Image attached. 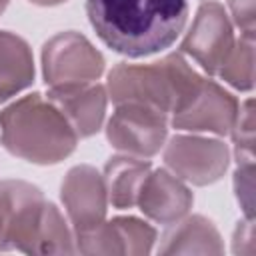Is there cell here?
I'll return each instance as SVG.
<instances>
[{"label": "cell", "mask_w": 256, "mask_h": 256, "mask_svg": "<svg viewBox=\"0 0 256 256\" xmlns=\"http://www.w3.org/2000/svg\"><path fill=\"white\" fill-rule=\"evenodd\" d=\"M234 154L238 162H254V102L248 98L238 106L236 120L230 128Z\"/></svg>", "instance_id": "obj_19"}, {"label": "cell", "mask_w": 256, "mask_h": 256, "mask_svg": "<svg viewBox=\"0 0 256 256\" xmlns=\"http://www.w3.org/2000/svg\"><path fill=\"white\" fill-rule=\"evenodd\" d=\"M76 252L74 248V234L60 214V210L48 202L44 210V218L38 230L34 254H70Z\"/></svg>", "instance_id": "obj_18"}, {"label": "cell", "mask_w": 256, "mask_h": 256, "mask_svg": "<svg viewBox=\"0 0 256 256\" xmlns=\"http://www.w3.org/2000/svg\"><path fill=\"white\" fill-rule=\"evenodd\" d=\"M238 114V100L212 80H204L194 100L170 116V124L184 132H210L224 136L230 132Z\"/></svg>", "instance_id": "obj_11"}, {"label": "cell", "mask_w": 256, "mask_h": 256, "mask_svg": "<svg viewBox=\"0 0 256 256\" xmlns=\"http://www.w3.org/2000/svg\"><path fill=\"white\" fill-rule=\"evenodd\" d=\"M168 116L142 104H116L106 124V138L112 148L136 158H152L166 144Z\"/></svg>", "instance_id": "obj_6"}, {"label": "cell", "mask_w": 256, "mask_h": 256, "mask_svg": "<svg viewBox=\"0 0 256 256\" xmlns=\"http://www.w3.org/2000/svg\"><path fill=\"white\" fill-rule=\"evenodd\" d=\"M86 14L108 48L140 58L168 48L180 36L188 0H86Z\"/></svg>", "instance_id": "obj_1"}, {"label": "cell", "mask_w": 256, "mask_h": 256, "mask_svg": "<svg viewBox=\"0 0 256 256\" xmlns=\"http://www.w3.org/2000/svg\"><path fill=\"white\" fill-rule=\"evenodd\" d=\"M0 140L10 154L46 166L68 158L78 134L50 98L28 94L0 112Z\"/></svg>", "instance_id": "obj_2"}, {"label": "cell", "mask_w": 256, "mask_h": 256, "mask_svg": "<svg viewBox=\"0 0 256 256\" xmlns=\"http://www.w3.org/2000/svg\"><path fill=\"white\" fill-rule=\"evenodd\" d=\"M202 82L180 54H170L154 64L120 62L108 74L106 92L114 104H142L170 118L194 100Z\"/></svg>", "instance_id": "obj_3"}, {"label": "cell", "mask_w": 256, "mask_h": 256, "mask_svg": "<svg viewBox=\"0 0 256 256\" xmlns=\"http://www.w3.org/2000/svg\"><path fill=\"white\" fill-rule=\"evenodd\" d=\"M164 162L180 180L206 186L224 176L230 162V150L224 142L214 138L176 134L164 148Z\"/></svg>", "instance_id": "obj_7"}, {"label": "cell", "mask_w": 256, "mask_h": 256, "mask_svg": "<svg viewBox=\"0 0 256 256\" xmlns=\"http://www.w3.org/2000/svg\"><path fill=\"white\" fill-rule=\"evenodd\" d=\"M150 170L152 168L144 158H136L130 154L112 156L106 162L104 174H102L108 202L120 210L136 206L142 182Z\"/></svg>", "instance_id": "obj_16"}, {"label": "cell", "mask_w": 256, "mask_h": 256, "mask_svg": "<svg viewBox=\"0 0 256 256\" xmlns=\"http://www.w3.org/2000/svg\"><path fill=\"white\" fill-rule=\"evenodd\" d=\"M252 176L254 162H238V168L234 172V192L246 218H252Z\"/></svg>", "instance_id": "obj_20"}, {"label": "cell", "mask_w": 256, "mask_h": 256, "mask_svg": "<svg viewBox=\"0 0 256 256\" xmlns=\"http://www.w3.org/2000/svg\"><path fill=\"white\" fill-rule=\"evenodd\" d=\"M254 220L246 218L238 222L232 238V250L236 254H254Z\"/></svg>", "instance_id": "obj_22"}, {"label": "cell", "mask_w": 256, "mask_h": 256, "mask_svg": "<svg viewBox=\"0 0 256 256\" xmlns=\"http://www.w3.org/2000/svg\"><path fill=\"white\" fill-rule=\"evenodd\" d=\"M162 236L158 252L162 254H222L224 244L216 226L200 216H184L178 222L170 224Z\"/></svg>", "instance_id": "obj_14"}, {"label": "cell", "mask_w": 256, "mask_h": 256, "mask_svg": "<svg viewBox=\"0 0 256 256\" xmlns=\"http://www.w3.org/2000/svg\"><path fill=\"white\" fill-rule=\"evenodd\" d=\"M226 84L236 90L248 92L254 86V36L240 34L232 50L216 72Z\"/></svg>", "instance_id": "obj_17"}, {"label": "cell", "mask_w": 256, "mask_h": 256, "mask_svg": "<svg viewBox=\"0 0 256 256\" xmlns=\"http://www.w3.org/2000/svg\"><path fill=\"white\" fill-rule=\"evenodd\" d=\"M0 238H2V216H0Z\"/></svg>", "instance_id": "obj_25"}, {"label": "cell", "mask_w": 256, "mask_h": 256, "mask_svg": "<svg viewBox=\"0 0 256 256\" xmlns=\"http://www.w3.org/2000/svg\"><path fill=\"white\" fill-rule=\"evenodd\" d=\"M234 46L230 16L218 2H204L182 40V52L200 64L208 74H216Z\"/></svg>", "instance_id": "obj_8"}, {"label": "cell", "mask_w": 256, "mask_h": 256, "mask_svg": "<svg viewBox=\"0 0 256 256\" xmlns=\"http://www.w3.org/2000/svg\"><path fill=\"white\" fill-rule=\"evenodd\" d=\"M8 2H10V0H0V14H2L4 10H6V6H8Z\"/></svg>", "instance_id": "obj_24"}, {"label": "cell", "mask_w": 256, "mask_h": 256, "mask_svg": "<svg viewBox=\"0 0 256 256\" xmlns=\"http://www.w3.org/2000/svg\"><path fill=\"white\" fill-rule=\"evenodd\" d=\"M102 72V54L78 32H60L42 48V74L50 88L96 82Z\"/></svg>", "instance_id": "obj_5"}, {"label": "cell", "mask_w": 256, "mask_h": 256, "mask_svg": "<svg viewBox=\"0 0 256 256\" xmlns=\"http://www.w3.org/2000/svg\"><path fill=\"white\" fill-rule=\"evenodd\" d=\"M154 242L156 230L132 216L104 220L92 232L74 236L76 252L82 254H150Z\"/></svg>", "instance_id": "obj_10"}, {"label": "cell", "mask_w": 256, "mask_h": 256, "mask_svg": "<svg viewBox=\"0 0 256 256\" xmlns=\"http://www.w3.org/2000/svg\"><path fill=\"white\" fill-rule=\"evenodd\" d=\"M230 22H234L244 36H254L256 16H254V0H228Z\"/></svg>", "instance_id": "obj_21"}, {"label": "cell", "mask_w": 256, "mask_h": 256, "mask_svg": "<svg viewBox=\"0 0 256 256\" xmlns=\"http://www.w3.org/2000/svg\"><path fill=\"white\" fill-rule=\"evenodd\" d=\"M34 80L32 50L20 36L0 30V104L28 88Z\"/></svg>", "instance_id": "obj_15"}, {"label": "cell", "mask_w": 256, "mask_h": 256, "mask_svg": "<svg viewBox=\"0 0 256 256\" xmlns=\"http://www.w3.org/2000/svg\"><path fill=\"white\" fill-rule=\"evenodd\" d=\"M60 198L74 236L92 232L106 218L108 194L102 174L86 164L74 166L62 180Z\"/></svg>", "instance_id": "obj_9"}, {"label": "cell", "mask_w": 256, "mask_h": 256, "mask_svg": "<svg viewBox=\"0 0 256 256\" xmlns=\"http://www.w3.org/2000/svg\"><path fill=\"white\" fill-rule=\"evenodd\" d=\"M194 196L188 186L172 172L158 168L150 170L142 182L136 206L158 224H174L192 208Z\"/></svg>", "instance_id": "obj_12"}, {"label": "cell", "mask_w": 256, "mask_h": 256, "mask_svg": "<svg viewBox=\"0 0 256 256\" xmlns=\"http://www.w3.org/2000/svg\"><path fill=\"white\" fill-rule=\"evenodd\" d=\"M32 4H38V6H56V4H62L66 0H30Z\"/></svg>", "instance_id": "obj_23"}, {"label": "cell", "mask_w": 256, "mask_h": 256, "mask_svg": "<svg viewBox=\"0 0 256 256\" xmlns=\"http://www.w3.org/2000/svg\"><path fill=\"white\" fill-rule=\"evenodd\" d=\"M56 108L70 122L78 138L92 136L100 130L106 114L108 92L98 82L72 84V86H56L46 94Z\"/></svg>", "instance_id": "obj_13"}, {"label": "cell", "mask_w": 256, "mask_h": 256, "mask_svg": "<svg viewBox=\"0 0 256 256\" xmlns=\"http://www.w3.org/2000/svg\"><path fill=\"white\" fill-rule=\"evenodd\" d=\"M46 200L42 192L24 180L0 182L2 238L0 250H20L34 254L38 230L44 218Z\"/></svg>", "instance_id": "obj_4"}]
</instances>
